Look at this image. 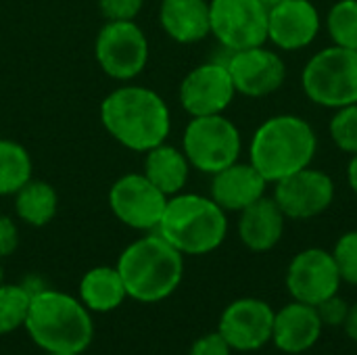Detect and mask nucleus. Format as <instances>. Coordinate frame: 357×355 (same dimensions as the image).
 Masks as SVG:
<instances>
[{"label": "nucleus", "instance_id": "14", "mask_svg": "<svg viewBox=\"0 0 357 355\" xmlns=\"http://www.w3.org/2000/svg\"><path fill=\"white\" fill-rule=\"evenodd\" d=\"M234 96L236 88L224 61L197 65L180 84V105L190 117L222 115Z\"/></svg>", "mask_w": 357, "mask_h": 355}, {"label": "nucleus", "instance_id": "11", "mask_svg": "<svg viewBox=\"0 0 357 355\" xmlns=\"http://www.w3.org/2000/svg\"><path fill=\"white\" fill-rule=\"evenodd\" d=\"M284 285L293 301L316 308L333 295H339L343 280L333 253L322 247H310L291 259Z\"/></svg>", "mask_w": 357, "mask_h": 355}, {"label": "nucleus", "instance_id": "10", "mask_svg": "<svg viewBox=\"0 0 357 355\" xmlns=\"http://www.w3.org/2000/svg\"><path fill=\"white\" fill-rule=\"evenodd\" d=\"M272 197L287 220L307 222L331 209L337 197V184L331 174L310 165L278 180Z\"/></svg>", "mask_w": 357, "mask_h": 355}, {"label": "nucleus", "instance_id": "28", "mask_svg": "<svg viewBox=\"0 0 357 355\" xmlns=\"http://www.w3.org/2000/svg\"><path fill=\"white\" fill-rule=\"evenodd\" d=\"M333 257L339 268L341 280L345 285L357 287V230H347L343 232L335 247H333Z\"/></svg>", "mask_w": 357, "mask_h": 355}, {"label": "nucleus", "instance_id": "22", "mask_svg": "<svg viewBox=\"0 0 357 355\" xmlns=\"http://www.w3.org/2000/svg\"><path fill=\"white\" fill-rule=\"evenodd\" d=\"M128 299L126 285L117 268L98 266L84 274L79 282V301L90 312H113Z\"/></svg>", "mask_w": 357, "mask_h": 355}, {"label": "nucleus", "instance_id": "35", "mask_svg": "<svg viewBox=\"0 0 357 355\" xmlns=\"http://www.w3.org/2000/svg\"><path fill=\"white\" fill-rule=\"evenodd\" d=\"M266 6H274V4H278V2H282V0H261Z\"/></svg>", "mask_w": 357, "mask_h": 355}, {"label": "nucleus", "instance_id": "33", "mask_svg": "<svg viewBox=\"0 0 357 355\" xmlns=\"http://www.w3.org/2000/svg\"><path fill=\"white\" fill-rule=\"evenodd\" d=\"M343 328H345L347 337H349L354 343H357V303L349 305V314H347V320H345Z\"/></svg>", "mask_w": 357, "mask_h": 355}, {"label": "nucleus", "instance_id": "30", "mask_svg": "<svg viewBox=\"0 0 357 355\" xmlns=\"http://www.w3.org/2000/svg\"><path fill=\"white\" fill-rule=\"evenodd\" d=\"M316 310H318V316H320L324 328L326 326H331V328L343 326L345 320H347V314H349V305H347V301L341 295H333L331 299H326L320 305H316Z\"/></svg>", "mask_w": 357, "mask_h": 355}, {"label": "nucleus", "instance_id": "23", "mask_svg": "<svg viewBox=\"0 0 357 355\" xmlns=\"http://www.w3.org/2000/svg\"><path fill=\"white\" fill-rule=\"evenodd\" d=\"M59 209L56 190L44 180H29L15 195V211L19 220L33 228H42L52 222Z\"/></svg>", "mask_w": 357, "mask_h": 355}, {"label": "nucleus", "instance_id": "9", "mask_svg": "<svg viewBox=\"0 0 357 355\" xmlns=\"http://www.w3.org/2000/svg\"><path fill=\"white\" fill-rule=\"evenodd\" d=\"M100 69L119 82L134 80L149 63V40L134 21H107L94 40Z\"/></svg>", "mask_w": 357, "mask_h": 355}, {"label": "nucleus", "instance_id": "24", "mask_svg": "<svg viewBox=\"0 0 357 355\" xmlns=\"http://www.w3.org/2000/svg\"><path fill=\"white\" fill-rule=\"evenodd\" d=\"M33 163L27 149L15 140L0 138V197L17 195L31 180Z\"/></svg>", "mask_w": 357, "mask_h": 355}, {"label": "nucleus", "instance_id": "21", "mask_svg": "<svg viewBox=\"0 0 357 355\" xmlns=\"http://www.w3.org/2000/svg\"><path fill=\"white\" fill-rule=\"evenodd\" d=\"M190 163L182 149H176L172 144H159L151 151H146L144 157V176L167 197H174L184 190L188 176H190Z\"/></svg>", "mask_w": 357, "mask_h": 355}, {"label": "nucleus", "instance_id": "27", "mask_svg": "<svg viewBox=\"0 0 357 355\" xmlns=\"http://www.w3.org/2000/svg\"><path fill=\"white\" fill-rule=\"evenodd\" d=\"M328 134L341 153H347L349 157L357 155V103L341 107L333 113L328 121Z\"/></svg>", "mask_w": 357, "mask_h": 355}, {"label": "nucleus", "instance_id": "15", "mask_svg": "<svg viewBox=\"0 0 357 355\" xmlns=\"http://www.w3.org/2000/svg\"><path fill=\"white\" fill-rule=\"evenodd\" d=\"M274 308L257 297H241L232 301L220 316L218 333L232 352H257L272 343Z\"/></svg>", "mask_w": 357, "mask_h": 355}, {"label": "nucleus", "instance_id": "32", "mask_svg": "<svg viewBox=\"0 0 357 355\" xmlns=\"http://www.w3.org/2000/svg\"><path fill=\"white\" fill-rule=\"evenodd\" d=\"M17 247H19V230H17V224L8 216L0 213V259L13 255Z\"/></svg>", "mask_w": 357, "mask_h": 355}, {"label": "nucleus", "instance_id": "29", "mask_svg": "<svg viewBox=\"0 0 357 355\" xmlns=\"http://www.w3.org/2000/svg\"><path fill=\"white\" fill-rule=\"evenodd\" d=\"M144 0H98V8L107 21H134Z\"/></svg>", "mask_w": 357, "mask_h": 355}, {"label": "nucleus", "instance_id": "2", "mask_svg": "<svg viewBox=\"0 0 357 355\" xmlns=\"http://www.w3.org/2000/svg\"><path fill=\"white\" fill-rule=\"evenodd\" d=\"M318 153L314 126L293 113H278L257 126L249 142V163L270 182L310 167Z\"/></svg>", "mask_w": 357, "mask_h": 355}, {"label": "nucleus", "instance_id": "8", "mask_svg": "<svg viewBox=\"0 0 357 355\" xmlns=\"http://www.w3.org/2000/svg\"><path fill=\"white\" fill-rule=\"evenodd\" d=\"M268 10L261 0H209L211 36L236 52L268 42Z\"/></svg>", "mask_w": 357, "mask_h": 355}, {"label": "nucleus", "instance_id": "5", "mask_svg": "<svg viewBox=\"0 0 357 355\" xmlns=\"http://www.w3.org/2000/svg\"><path fill=\"white\" fill-rule=\"evenodd\" d=\"M155 232L182 255H209L228 236V213L211 197L178 192L167 199Z\"/></svg>", "mask_w": 357, "mask_h": 355}, {"label": "nucleus", "instance_id": "25", "mask_svg": "<svg viewBox=\"0 0 357 355\" xmlns=\"http://www.w3.org/2000/svg\"><path fill=\"white\" fill-rule=\"evenodd\" d=\"M324 23L331 44L357 52V0H337Z\"/></svg>", "mask_w": 357, "mask_h": 355}, {"label": "nucleus", "instance_id": "16", "mask_svg": "<svg viewBox=\"0 0 357 355\" xmlns=\"http://www.w3.org/2000/svg\"><path fill=\"white\" fill-rule=\"evenodd\" d=\"M320 31L322 15L312 0H282L268 10V42L276 50H305Z\"/></svg>", "mask_w": 357, "mask_h": 355}, {"label": "nucleus", "instance_id": "26", "mask_svg": "<svg viewBox=\"0 0 357 355\" xmlns=\"http://www.w3.org/2000/svg\"><path fill=\"white\" fill-rule=\"evenodd\" d=\"M31 291L17 285H0V337L25 326Z\"/></svg>", "mask_w": 357, "mask_h": 355}, {"label": "nucleus", "instance_id": "19", "mask_svg": "<svg viewBox=\"0 0 357 355\" xmlns=\"http://www.w3.org/2000/svg\"><path fill=\"white\" fill-rule=\"evenodd\" d=\"M287 216L274 197H261L238 213V239L253 253H268L278 247L284 236Z\"/></svg>", "mask_w": 357, "mask_h": 355}, {"label": "nucleus", "instance_id": "7", "mask_svg": "<svg viewBox=\"0 0 357 355\" xmlns=\"http://www.w3.org/2000/svg\"><path fill=\"white\" fill-rule=\"evenodd\" d=\"M182 151L192 169L213 176L241 159L243 136L224 113L192 117L182 136Z\"/></svg>", "mask_w": 357, "mask_h": 355}, {"label": "nucleus", "instance_id": "6", "mask_svg": "<svg viewBox=\"0 0 357 355\" xmlns=\"http://www.w3.org/2000/svg\"><path fill=\"white\" fill-rule=\"evenodd\" d=\"M303 94L322 109L357 103V52L331 44L314 52L301 71Z\"/></svg>", "mask_w": 357, "mask_h": 355}, {"label": "nucleus", "instance_id": "13", "mask_svg": "<svg viewBox=\"0 0 357 355\" xmlns=\"http://www.w3.org/2000/svg\"><path fill=\"white\" fill-rule=\"evenodd\" d=\"M234 82L236 94L264 98L278 92L287 82V63L274 48L253 46L230 52L224 61Z\"/></svg>", "mask_w": 357, "mask_h": 355}, {"label": "nucleus", "instance_id": "36", "mask_svg": "<svg viewBox=\"0 0 357 355\" xmlns=\"http://www.w3.org/2000/svg\"><path fill=\"white\" fill-rule=\"evenodd\" d=\"M2 278H4V270H2V264H0V285H2Z\"/></svg>", "mask_w": 357, "mask_h": 355}, {"label": "nucleus", "instance_id": "18", "mask_svg": "<svg viewBox=\"0 0 357 355\" xmlns=\"http://www.w3.org/2000/svg\"><path fill=\"white\" fill-rule=\"evenodd\" d=\"M270 182L249 163V161H236L228 165L226 169L211 176L209 197L228 213L236 211L241 213L255 201L268 195Z\"/></svg>", "mask_w": 357, "mask_h": 355}, {"label": "nucleus", "instance_id": "34", "mask_svg": "<svg viewBox=\"0 0 357 355\" xmlns=\"http://www.w3.org/2000/svg\"><path fill=\"white\" fill-rule=\"evenodd\" d=\"M347 184H349V188L354 190V195L357 197V155H354L349 159V165H347Z\"/></svg>", "mask_w": 357, "mask_h": 355}, {"label": "nucleus", "instance_id": "17", "mask_svg": "<svg viewBox=\"0 0 357 355\" xmlns=\"http://www.w3.org/2000/svg\"><path fill=\"white\" fill-rule=\"evenodd\" d=\"M324 324L314 305L291 301L274 314L272 343L284 355H303L322 337Z\"/></svg>", "mask_w": 357, "mask_h": 355}, {"label": "nucleus", "instance_id": "20", "mask_svg": "<svg viewBox=\"0 0 357 355\" xmlns=\"http://www.w3.org/2000/svg\"><path fill=\"white\" fill-rule=\"evenodd\" d=\"M159 23L178 44H197L211 36L209 0H161Z\"/></svg>", "mask_w": 357, "mask_h": 355}, {"label": "nucleus", "instance_id": "37", "mask_svg": "<svg viewBox=\"0 0 357 355\" xmlns=\"http://www.w3.org/2000/svg\"><path fill=\"white\" fill-rule=\"evenodd\" d=\"M46 355H82V354H46Z\"/></svg>", "mask_w": 357, "mask_h": 355}, {"label": "nucleus", "instance_id": "3", "mask_svg": "<svg viewBox=\"0 0 357 355\" xmlns=\"http://www.w3.org/2000/svg\"><path fill=\"white\" fill-rule=\"evenodd\" d=\"M25 331L46 354H84L94 337V322L79 299L61 291H36Z\"/></svg>", "mask_w": 357, "mask_h": 355}, {"label": "nucleus", "instance_id": "1", "mask_svg": "<svg viewBox=\"0 0 357 355\" xmlns=\"http://www.w3.org/2000/svg\"><path fill=\"white\" fill-rule=\"evenodd\" d=\"M105 130L126 149L146 153L163 144L172 132L167 103L151 88L121 86L100 103Z\"/></svg>", "mask_w": 357, "mask_h": 355}, {"label": "nucleus", "instance_id": "31", "mask_svg": "<svg viewBox=\"0 0 357 355\" xmlns=\"http://www.w3.org/2000/svg\"><path fill=\"white\" fill-rule=\"evenodd\" d=\"M188 355H232V347L226 343V339L215 331V333H209V335H203L199 337Z\"/></svg>", "mask_w": 357, "mask_h": 355}, {"label": "nucleus", "instance_id": "12", "mask_svg": "<svg viewBox=\"0 0 357 355\" xmlns=\"http://www.w3.org/2000/svg\"><path fill=\"white\" fill-rule=\"evenodd\" d=\"M167 199L169 197L163 195L144 174H126L115 180L109 190V207L113 216L121 224L144 232L159 228Z\"/></svg>", "mask_w": 357, "mask_h": 355}, {"label": "nucleus", "instance_id": "4", "mask_svg": "<svg viewBox=\"0 0 357 355\" xmlns=\"http://www.w3.org/2000/svg\"><path fill=\"white\" fill-rule=\"evenodd\" d=\"M115 268L121 274L128 297L140 303H159L180 287L184 255L159 232H153L128 245Z\"/></svg>", "mask_w": 357, "mask_h": 355}]
</instances>
